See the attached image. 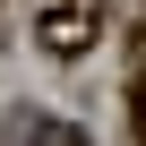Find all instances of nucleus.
<instances>
[{
  "label": "nucleus",
  "mask_w": 146,
  "mask_h": 146,
  "mask_svg": "<svg viewBox=\"0 0 146 146\" xmlns=\"http://www.w3.org/2000/svg\"><path fill=\"white\" fill-rule=\"evenodd\" d=\"M95 35H103V0H43V9H35V43L52 60L95 52Z\"/></svg>",
  "instance_id": "f257e3e1"
},
{
  "label": "nucleus",
  "mask_w": 146,
  "mask_h": 146,
  "mask_svg": "<svg viewBox=\"0 0 146 146\" xmlns=\"http://www.w3.org/2000/svg\"><path fill=\"white\" fill-rule=\"evenodd\" d=\"M9 137H17V146H86V137L69 129V120H35V112H26V120L9 129Z\"/></svg>",
  "instance_id": "f03ea898"
}]
</instances>
